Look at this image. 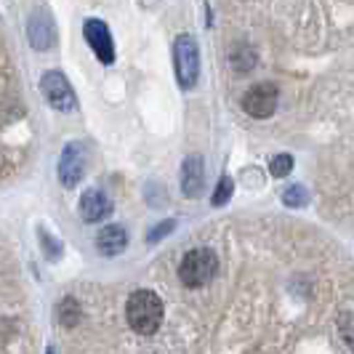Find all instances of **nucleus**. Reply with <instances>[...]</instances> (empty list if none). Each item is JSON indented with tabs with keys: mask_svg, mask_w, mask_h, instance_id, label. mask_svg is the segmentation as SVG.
Segmentation results:
<instances>
[{
	"mask_svg": "<svg viewBox=\"0 0 354 354\" xmlns=\"http://www.w3.org/2000/svg\"><path fill=\"white\" fill-rule=\"evenodd\" d=\"M125 317H128V325L139 336H152L160 328V322H162V301L152 290H136L128 299Z\"/></svg>",
	"mask_w": 354,
	"mask_h": 354,
	"instance_id": "obj_1",
	"label": "nucleus"
},
{
	"mask_svg": "<svg viewBox=\"0 0 354 354\" xmlns=\"http://www.w3.org/2000/svg\"><path fill=\"white\" fill-rule=\"evenodd\" d=\"M218 272V259L216 253L208 248H195L189 250L181 264H178V280L187 285V288H203L216 277Z\"/></svg>",
	"mask_w": 354,
	"mask_h": 354,
	"instance_id": "obj_2",
	"label": "nucleus"
},
{
	"mask_svg": "<svg viewBox=\"0 0 354 354\" xmlns=\"http://www.w3.org/2000/svg\"><path fill=\"white\" fill-rule=\"evenodd\" d=\"M174 62H176V77L181 88H192L200 75V48L192 35H178L174 43Z\"/></svg>",
	"mask_w": 354,
	"mask_h": 354,
	"instance_id": "obj_3",
	"label": "nucleus"
},
{
	"mask_svg": "<svg viewBox=\"0 0 354 354\" xmlns=\"http://www.w3.org/2000/svg\"><path fill=\"white\" fill-rule=\"evenodd\" d=\"M40 88H43V96L46 102L53 106V109H62V112H72L77 106V99H75V91L67 83V77L62 72H46L43 80H40Z\"/></svg>",
	"mask_w": 354,
	"mask_h": 354,
	"instance_id": "obj_4",
	"label": "nucleus"
},
{
	"mask_svg": "<svg viewBox=\"0 0 354 354\" xmlns=\"http://www.w3.org/2000/svg\"><path fill=\"white\" fill-rule=\"evenodd\" d=\"M277 99H280V91L274 83H256V86H250L245 91V96H243V109L248 112L250 118H269V115H274V109H277Z\"/></svg>",
	"mask_w": 354,
	"mask_h": 354,
	"instance_id": "obj_5",
	"label": "nucleus"
},
{
	"mask_svg": "<svg viewBox=\"0 0 354 354\" xmlns=\"http://www.w3.org/2000/svg\"><path fill=\"white\" fill-rule=\"evenodd\" d=\"M83 32H86V40L93 48V53L99 56V62L102 64H112L115 62V46H112V35H109V27H106L104 21L102 19H88Z\"/></svg>",
	"mask_w": 354,
	"mask_h": 354,
	"instance_id": "obj_6",
	"label": "nucleus"
},
{
	"mask_svg": "<svg viewBox=\"0 0 354 354\" xmlns=\"http://www.w3.org/2000/svg\"><path fill=\"white\" fill-rule=\"evenodd\" d=\"M83 171H86V149H83V144H70L64 149L62 160H59V178H62V184L67 189L77 187V181L83 178Z\"/></svg>",
	"mask_w": 354,
	"mask_h": 354,
	"instance_id": "obj_7",
	"label": "nucleus"
},
{
	"mask_svg": "<svg viewBox=\"0 0 354 354\" xmlns=\"http://www.w3.org/2000/svg\"><path fill=\"white\" fill-rule=\"evenodd\" d=\"M112 213V200L102 192V189H88L86 195L80 197V216L83 221H102L104 216Z\"/></svg>",
	"mask_w": 354,
	"mask_h": 354,
	"instance_id": "obj_8",
	"label": "nucleus"
},
{
	"mask_svg": "<svg viewBox=\"0 0 354 354\" xmlns=\"http://www.w3.org/2000/svg\"><path fill=\"white\" fill-rule=\"evenodd\" d=\"M203 176H205V168H203V158L192 155V158L184 160L181 165V189L187 197H197L203 192Z\"/></svg>",
	"mask_w": 354,
	"mask_h": 354,
	"instance_id": "obj_9",
	"label": "nucleus"
},
{
	"mask_svg": "<svg viewBox=\"0 0 354 354\" xmlns=\"http://www.w3.org/2000/svg\"><path fill=\"white\" fill-rule=\"evenodd\" d=\"M128 245V232L123 227H104V230H99L96 234V248L99 253H104V256H118L120 250H125Z\"/></svg>",
	"mask_w": 354,
	"mask_h": 354,
	"instance_id": "obj_10",
	"label": "nucleus"
},
{
	"mask_svg": "<svg viewBox=\"0 0 354 354\" xmlns=\"http://www.w3.org/2000/svg\"><path fill=\"white\" fill-rule=\"evenodd\" d=\"M290 168H293V158L290 155H277V158L272 160V176H277V178H283L290 174Z\"/></svg>",
	"mask_w": 354,
	"mask_h": 354,
	"instance_id": "obj_11",
	"label": "nucleus"
},
{
	"mask_svg": "<svg viewBox=\"0 0 354 354\" xmlns=\"http://www.w3.org/2000/svg\"><path fill=\"white\" fill-rule=\"evenodd\" d=\"M285 205H296V208H301L309 203V197L304 192V187H288V192H285Z\"/></svg>",
	"mask_w": 354,
	"mask_h": 354,
	"instance_id": "obj_12",
	"label": "nucleus"
},
{
	"mask_svg": "<svg viewBox=\"0 0 354 354\" xmlns=\"http://www.w3.org/2000/svg\"><path fill=\"white\" fill-rule=\"evenodd\" d=\"M230 197H232V178L224 176L221 181H218V189H216V195H213V205H224Z\"/></svg>",
	"mask_w": 354,
	"mask_h": 354,
	"instance_id": "obj_13",
	"label": "nucleus"
},
{
	"mask_svg": "<svg viewBox=\"0 0 354 354\" xmlns=\"http://www.w3.org/2000/svg\"><path fill=\"white\" fill-rule=\"evenodd\" d=\"M174 227H176L174 221H165V224H160L158 230L152 232V234H149L147 240H149V243H155V240H160V237H165V234H171V230H174Z\"/></svg>",
	"mask_w": 354,
	"mask_h": 354,
	"instance_id": "obj_14",
	"label": "nucleus"
},
{
	"mask_svg": "<svg viewBox=\"0 0 354 354\" xmlns=\"http://www.w3.org/2000/svg\"><path fill=\"white\" fill-rule=\"evenodd\" d=\"M48 354H53V349H48Z\"/></svg>",
	"mask_w": 354,
	"mask_h": 354,
	"instance_id": "obj_15",
	"label": "nucleus"
}]
</instances>
